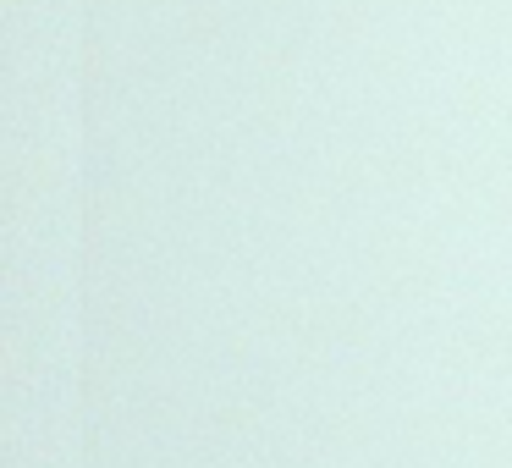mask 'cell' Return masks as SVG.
I'll use <instances>...</instances> for the list:
<instances>
[]
</instances>
